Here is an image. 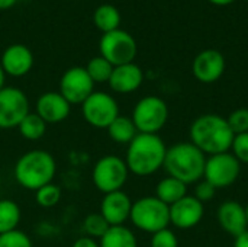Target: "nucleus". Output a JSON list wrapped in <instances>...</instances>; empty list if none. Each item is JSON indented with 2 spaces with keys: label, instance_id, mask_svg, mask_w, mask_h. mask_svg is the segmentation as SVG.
<instances>
[{
  "label": "nucleus",
  "instance_id": "nucleus-1",
  "mask_svg": "<svg viewBox=\"0 0 248 247\" xmlns=\"http://www.w3.org/2000/svg\"><path fill=\"white\" fill-rule=\"evenodd\" d=\"M234 137L227 118L217 114L201 115L190 125V143L205 156L230 151Z\"/></svg>",
  "mask_w": 248,
  "mask_h": 247
},
{
  "label": "nucleus",
  "instance_id": "nucleus-2",
  "mask_svg": "<svg viewBox=\"0 0 248 247\" xmlns=\"http://www.w3.org/2000/svg\"><path fill=\"white\" fill-rule=\"evenodd\" d=\"M167 147L158 134H141L128 144L125 163L129 173L137 176H150L158 172L166 159Z\"/></svg>",
  "mask_w": 248,
  "mask_h": 247
},
{
  "label": "nucleus",
  "instance_id": "nucleus-3",
  "mask_svg": "<svg viewBox=\"0 0 248 247\" xmlns=\"http://www.w3.org/2000/svg\"><path fill=\"white\" fill-rule=\"evenodd\" d=\"M57 173V163L51 153L45 150H29L22 154L13 169L16 182L28 189L38 191L39 188L52 183Z\"/></svg>",
  "mask_w": 248,
  "mask_h": 247
},
{
  "label": "nucleus",
  "instance_id": "nucleus-4",
  "mask_svg": "<svg viewBox=\"0 0 248 247\" xmlns=\"http://www.w3.org/2000/svg\"><path fill=\"white\" fill-rule=\"evenodd\" d=\"M206 156L190 141L179 143L167 148L163 167L169 176L182 181L186 185L198 183L203 179Z\"/></svg>",
  "mask_w": 248,
  "mask_h": 247
},
{
  "label": "nucleus",
  "instance_id": "nucleus-5",
  "mask_svg": "<svg viewBox=\"0 0 248 247\" xmlns=\"http://www.w3.org/2000/svg\"><path fill=\"white\" fill-rule=\"evenodd\" d=\"M129 220L141 231L154 234L169 227L170 207L157 197H142L132 202Z\"/></svg>",
  "mask_w": 248,
  "mask_h": 247
},
{
  "label": "nucleus",
  "instance_id": "nucleus-6",
  "mask_svg": "<svg viewBox=\"0 0 248 247\" xmlns=\"http://www.w3.org/2000/svg\"><path fill=\"white\" fill-rule=\"evenodd\" d=\"M131 119L138 132L158 134L169 121V106L158 96H145L137 102Z\"/></svg>",
  "mask_w": 248,
  "mask_h": 247
},
{
  "label": "nucleus",
  "instance_id": "nucleus-7",
  "mask_svg": "<svg viewBox=\"0 0 248 247\" xmlns=\"http://www.w3.org/2000/svg\"><path fill=\"white\" fill-rule=\"evenodd\" d=\"M128 176H129V170L125 160L112 154L99 159L92 173L94 186L105 195L110 192L122 191L124 185L128 181Z\"/></svg>",
  "mask_w": 248,
  "mask_h": 247
},
{
  "label": "nucleus",
  "instance_id": "nucleus-8",
  "mask_svg": "<svg viewBox=\"0 0 248 247\" xmlns=\"http://www.w3.org/2000/svg\"><path fill=\"white\" fill-rule=\"evenodd\" d=\"M100 55L113 67L134 63L137 55V42L131 33L122 29L105 32L100 38Z\"/></svg>",
  "mask_w": 248,
  "mask_h": 247
},
{
  "label": "nucleus",
  "instance_id": "nucleus-9",
  "mask_svg": "<svg viewBox=\"0 0 248 247\" xmlns=\"http://www.w3.org/2000/svg\"><path fill=\"white\" fill-rule=\"evenodd\" d=\"M81 112L87 124L105 130L119 116L116 99L106 92H93L83 103Z\"/></svg>",
  "mask_w": 248,
  "mask_h": 247
},
{
  "label": "nucleus",
  "instance_id": "nucleus-10",
  "mask_svg": "<svg viewBox=\"0 0 248 247\" xmlns=\"http://www.w3.org/2000/svg\"><path fill=\"white\" fill-rule=\"evenodd\" d=\"M240 173H241V163L237 160V157L232 153L227 151V153L209 156L206 159L203 179L208 181L211 185H214L217 189H222L235 183Z\"/></svg>",
  "mask_w": 248,
  "mask_h": 247
},
{
  "label": "nucleus",
  "instance_id": "nucleus-11",
  "mask_svg": "<svg viewBox=\"0 0 248 247\" xmlns=\"http://www.w3.org/2000/svg\"><path fill=\"white\" fill-rule=\"evenodd\" d=\"M29 114V100L25 92L17 87H3L0 90V130L17 128Z\"/></svg>",
  "mask_w": 248,
  "mask_h": 247
},
{
  "label": "nucleus",
  "instance_id": "nucleus-12",
  "mask_svg": "<svg viewBox=\"0 0 248 247\" xmlns=\"http://www.w3.org/2000/svg\"><path fill=\"white\" fill-rule=\"evenodd\" d=\"M94 92V82L84 67L68 68L60 82V93L70 105H81Z\"/></svg>",
  "mask_w": 248,
  "mask_h": 247
},
{
  "label": "nucleus",
  "instance_id": "nucleus-13",
  "mask_svg": "<svg viewBox=\"0 0 248 247\" xmlns=\"http://www.w3.org/2000/svg\"><path fill=\"white\" fill-rule=\"evenodd\" d=\"M205 215V205L195 197L186 195L170 207V224L180 230L196 227Z\"/></svg>",
  "mask_w": 248,
  "mask_h": 247
},
{
  "label": "nucleus",
  "instance_id": "nucleus-14",
  "mask_svg": "<svg viewBox=\"0 0 248 247\" xmlns=\"http://www.w3.org/2000/svg\"><path fill=\"white\" fill-rule=\"evenodd\" d=\"M132 201L124 191L106 194L100 202V214L110 227L125 226L131 217Z\"/></svg>",
  "mask_w": 248,
  "mask_h": 247
},
{
  "label": "nucleus",
  "instance_id": "nucleus-15",
  "mask_svg": "<svg viewBox=\"0 0 248 247\" xmlns=\"http://www.w3.org/2000/svg\"><path fill=\"white\" fill-rule=\"evenodd\" d=\"M192 70L199 82L214 83L225 71V58L217 49H205L196 55Z\"/></svg>",
  "mask_w": 248,
  "mask_h": 247
},
{
  "label": "nucleus",
  "instance_id": "nucleus-16",
  "mask_svg": "<svg viewBox=\"0 0 248 247\" xmlns=\"http://www.w3.org/2000/svg\"><path fill=\"white\" fill-rule=\"evenodd\" d=\"M35 112L46 124H58L68 118L71 105L60 92H46L38 98Z\"/></svg>",
  "mask_w": 248,
  "mask_h": 247
},
{
  "label": "nucleus",
  "instance_id": "nucleus-17",
  "mask_svg": "<svg viewBox=\"0 0 248 247\" xmlns=\"http://www.w3.org/2000/svg\"><path fill=\"white\" fill-rule=\"evenodd\" d=\"M218 223L224 231L231 234L234 239L248 230L246 207L237 201H225L218 208Z\"/></svg>",
  "mask_w": 248,
  "mask_h": 247
},
{
  "label": "nucleus",
  "instance_id": "nucleus-18",
  "mask_svg": "<svg viewBox=\"0 0 248 247\" xmlns=\"http://www.w3.org/2000/svg\"><path fill=\"white\" fill-rule=\"evenodd\" d=\"M0 66L4 74L7 73L13 77L25 76L33 66V54L28 47L22 44H13L4 49Z\"/></svg>",
  "mask_w": 248,
  "mask_h": 247
},
{
  "label": "nucleus",
  "instance_id": "nucleus-19",
  "mask_svg": "<svg viewBox=\"0 0 248 247\" xmlns=\"http://www.w3.org/2000/svg\"><path fill=\"white\" fill-rule=\"evenodd\" d=\"M144 80V73L135 63H128L113 67L112 76L109 79V86L116 93H132L135 92Z\"/></svg>",
  "mask_w": 248,
  "mask_h": 247
},
{
  "label": "nucleus",
  "instance_id": "nucleus-20",
  "mask_svg": "<svg viewBox=\"0 0 248 247\" xmlns=\"http://www.w3.org/2000/svg\"><path fill=\"white\" fill-rule=\"evenodd\" d=\"M186 195H187V185L171 176L161 179L155 188V197L169 207H171Z\"/></svg>",
  "mask_w": 248,
  "mask_h": 247
},
{
  "label": "nucleus",
  "instance_id": "nucleus-21",
  "mask_svg": "<svg viewBox=\"0 0 248 247\" xmlns=\"http://www.w3.org/2000/svg\"><path fill=\"white\" fill-rule=\"evenodd\" d=\"M109 138L116 144H129L138 134L137 127L134 125V121L128 116L119 115L108 128Z\"/></svg>",
  "mask_w": 248,
  "mask_h": 247
},
{
  "label": "nucleus",
  "instance_id": "nucleus-22",
  "mask_svg": "<svg viewBox=\"0 0 248 247\" xmlns=\"http://www.w3.org/2000/svg\"><path fill=\"white\" fill-rule=\"evenodd\" d=\"M100 247H138L135 234L125 226H113L99 240Z\"/></svg>",
  "mask_w": 248,
  "mask_h": 247
},
{
  "label": "nucleus",
  "instance_id": "nucleus-23",
  "mask_svg": "<svg viewBox=\"0 0 248 247\" xmlns=\"http://www.w3.org/2000/svg\"><path fill=\"white\" fill-rule=\"evenodd\" d=\"M93 20L94 25L105 32H110L115 29H119V23H121V15L119 10L113 6V4H100L94 13H93Z\"/></svg>",
  "mask_w": 248,
  "mask_h": 247
},
{
  "label": "nucleus",
  "instance_id": "nucleus-24",
  "mask_svg": "<svg viewBox=\"0 0 248 247\" xmlns=\"http://www.w3.org/2000/svg\"><path fill=\"white\" fill-rule=\"evenodd\" d=\"M20 217V208L15 201L0 199V234L17 230Z\"/></svg>",
  "mask_w": 248,
  "mask_h": 247
},
{
  "label": "nucleus",
  "instance_id": "nucleus-25",
  "mask_svg": "<svg viewBox=\"0 0 248 247\" xmlns=\"http://www.w3.org/2000/svg\"><path fill=\"white\" fill-rule=\"evenodd\" d=\"M46 125L48 124L36 112H29L17 125V130L23 138L29 141H36L42 138L44 134L46 132Z\"/></svg>",
  "mask_w": 248,
  "mask_h": 247
},
{
  "label": "nucleus",
  "instance_id": "nucleus-26",
  "mask_svg": "<svg viewBox=\"0 0 248 247\" xmlns=\"http://www.w3.org/2000/svg\"><path fill=\"white\" fill-rule=\"evenodd\" d=\"M84 68H86V71L89 73L90 79L94 83L109 82V79L112 76V71H113V66L106 58H103L102 55L92 58Z\"/></svg>",
  "mask_w": 248,
  "mask_h": 247
},
{
  "label": "nucleus",
  "instance_id": "nucleus-27",
  "mask_svg": "<svg viewBox=\"0 0 248 247\" xmlns=\"http://www.w3.org/2000/svg\"><path fill=\"white\" fill-rule=\"evenodd\" d=\"M109 224L108 221L102 217L100 213L97 214H90L84 218L83 221V231H84V236L87 237H92V239H102L105 236V233L109 230Z\"/></svg>",
  "mask_w": 248,
  "mask_h": 247
},
{
  "label": "nucleus",
  "instance_id": "nucleus-28",
  "mask_svg": "<svg viewBox=\"0 0 248 247\" xmlns=\"http://www.w3.org/2000/svg\"><path fill=\"white\" fill-rule=\"evenodd\" d=\"M35 201L42 208H52L61 201V189L54 183H48L35 191Z\"/></svg>",
  "mask_w": 248,
  "mask_h": 247
},
{
  "label": "nucleus",
  "instance_id": "nucleus-29",
  "mask_svg": "<svg viewBox=\"0 0 248 247\" xmlns=\"http://www.w3.org/2000/svg\"><path fill=\"white\" fill-rule=\"evenodd\" d=\"M0 247H32L29 236L20 230H13L0 234Z\"/></svg>",
  "mask_w": 248,
  "mask_h": 247
},
{
  "label": "nucleus",
  "instance_id": "nucleus-30",
  "mask_svg": "<svg viewBox=\"0 0 248 247\" xmlns=\"http://www.w3.org/2000/svg\"><path fill=\"white\" fill-rule=\"evenodd\" d=\"M230 128L235 135L248 132V109L247 108H240L231 112V115L227 118Z\"/></svg>",
  "mask_w": 248,
  "mask_h": 247
},
{
  "label": "nucleus",
  "instance_id": "nucleus-31",
  "mask_svg": "<svg viewBox=\"0 0 248 247\" xmlns=\"http://www.w3.org/2000/svg\"><path fill=\"white\" fill-rule=\"evenodd\" d=\"M151 247H179L177 236L167 227L164 230H160L151 236Z\"/></svg>",
  "mask_w": 248,
  "mask_h": 247
},
{
  "label": "nucleus",
  "instance_id": "nucleus-32",
  "mask_svg": "<svg viewBox=\"0 0 248 247\" xmlns=\"http://www.w3.org/2000/svg\"><path fill=\"white\" fill-rule=\"evenodd\" d=\"M232 154L237 157L240 163L248 165V132L238 134L234 137L232 146H231Z\"/></svg>",
  "mask_w": 248,
  "mask_h": 247
},
{
  "label": "nucleus",
  "instance_id": "nucleus-33",
  "mask_svg": "<svg viewBox=\"0 0 248 247\" xmlns=\"http://www.w3.org/2000/svg\"><path fill=\"white\" fill-rule=\"evenodd\" d=\"M215 194H217V188L214 185H211L208 181L202 179L196 183V188H195V198L199 199L203 205L209 201H212L215 198Z\"/></svg>",
  "mask_w": 248,
  "mask_h": 247
},
{
  "label": "nucleus",
  "instance_id": "nucleus-34",
  "mask_svg": "<svg viewBox=\"0 0 248 247\" xmlns=\"http://www.w3.org/2000/svg\"><path fill=\"white\" fill-rule=\"evenodd\" d=\"M71 247H100L99 242L96 239L87 237V236H81L78 237Z\"/></svg>",
  "mask_w": 248,
  "mask_h": 247
},
{
  "label": "nucleus",
  "instance_id": "nucleus-35",
  "mask_svg": "<svg viewBox=\"0 0 248 247\" xmlns=\"http://www.w3.org/2000/svg\"><path fill=\"white\" fill-rule=\"evenodd\" d=\"M234 247H248V230L240 234L238 237H235Z\"/></svg>",
  "mask_w": 248,
  "mask_h": 247
},
{
  "label": "nucleus",
  "instance_id": "nucleus-36",
  "mask_svg": "<svg viewBox=\"0 0 248 247\" xmlns=\"http://www.w3.org/2000/svg\"><path fill=\"white\" fill-rule=\"evenodd\" d=\"M17 0H0V9H9L12 7Z\"/></svg>",
  "mask_w": 248,
  "mask_h": 247
},
{
  "label": "nucleus",
  "instance_id": "nucleus-37",
  "mask_svg": "<svg viewBox=\"0 0 248 247\" xmlns=\"http://www.w3.org/2000/svg\"><path fill=\"white\" fill-rule=\"evenodd\" d=\"M209 1H212V3H215V4H230V3H232L234 0H209Z\"/></svg>",
  "mask_w": 248,
  "mask_h": 247
},
{
  "label": "nucleus",
  "instance_id": "nucleus-38",
  "mask_svg": "<svg viewBox=\"0 0 248 247\" xmlns=\"http://www.w3.org/2000/svg\"><path fill=\"white\" fill-rule=\"evenodd\" d=\"M4 87V71H3V68H1V66H0V90Z\"/></svg>",
  "mask_w": 248,
  "mask_h": 247
},
{
  "label": "nucleus",
  "instance_id": "nucleus-39",
  "mask_svg": "<svg viewBox=\"0 0 248 247\" xmlns=\"http://www.w3.org/2000/svg\"><path fill=\"white\" fill-rule=\"evenodd\" d=\"M246 214H247V223H248V204L246 205Z\"/></svg>",
  "mask_w": 248,
  "mask_h": 247
}]
</instances>
